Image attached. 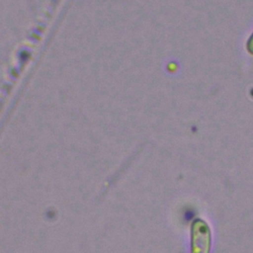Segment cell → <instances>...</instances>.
<instances>
[{"label": "cell", "mask_w": 253, "mask_h": 253, "mask_svg": "<svg viewBox=\"0 0 253 253\" xmlns=\"http://www.w3.org/2000/svg\"><path fill=\"white\" fill-rule=\"evenodd\" d=\"M212 235L210 224L201 217H196L190 225V253H211Z\"/></svg>", "instance_id": "obj_1"}, {"label": "cell", "mask_w": 253, "mask_h": 253, "mask_svg": "<svg viewBox=\"0 0 253 253\" xmlns=\"http://www.w3.org/2000/svg\"><path fill=\"white\" fill-rule=\"evenodd\" d=\"M247 48H248L249 52L253 54V34H252L251 38L249 39V42H248V43H247Z\"/></svg>", "instance_id": "obj_2"}]
</instances>
